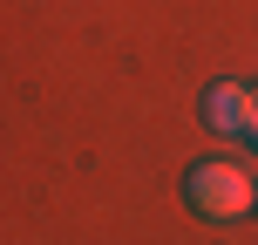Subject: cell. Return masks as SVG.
<instances>
[{
  "label": "cell",
  "instance_id": "obj_1",
  "mask_svg": "<svg viewBox=\"0 0 258 245\" xmlns=\"http://www.w3.org/2000/svg\"><path fill=\"white\" fill-rule=\"evenodd\" d=\"M183 198H190V211L211 218V225H231V218H245V211H258L251 170H238L231 157H204V164H190V170H183Z\"/></svg>",
  "mask_w": 258,
  "mask_h": 245
},
{
  "label": "cell",
  "instance_id": "obj_2",
  "mask_svg": "<svg viewBox=\"0 0 258 245\" xmlns=\"http://www.w3.org/2000/svg\"><path fill=\"white\" fill-rule=\"evenodd\" d=\"M251 109H258V89H245V82H211L204 89V129H218V136H245Z\"/></svg>",
  "mask_w": 258,
  "mask_h": 245
},
{
  "label": "cell",
  "instance_id": "obj_3",
  "mask_svg": "<svg viewBox=\"0 0 258 245\" xmlns=\"http://www.w3.org/2000/svg\"><path fill=\"white\" fill-rule=\"evenodd\" d=\"M245 143H251V150H258V109H251V129H245Z\"/></svg>",
  "mask_w": 258,
  "mask_h": 245
},
{
  "label": "cell",
  "instance_id": "obj_4",
  "mask_svg": "<svg viewBox=\"0 0 258 245\" xmlns=\"http://www.w3.org/2000/svg\"><path fill=\"white\" fill-rule=\"evenodd\" d=\"M251 191H258V177H251Z\"/></svg>",
  "mask_w": 258,
  "mask_h": 245
}]
</instances>
